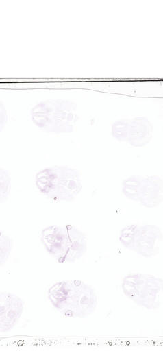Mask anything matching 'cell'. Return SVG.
<instances>
[{"mask_svg":"<svg viewBox=\"0 0 163 351\" xmlns=\"http://www.w3.org/2000/svg\"><path fill=\"white\" fill-rule=\"evenodd\" d=\"M48 298L53 306L68 317L85 318L95 311L98 299L95 289L80 280H63L51 285Z\"/></svg>","mask_w":163,"mask_h":351,"instance_id":"1","label":"cell"},{"mask_svg":"<svg viewBox=\"0 0 163 351\" xmlns=\"http://www.w3.org/2000/svg\"><path fill=\"white\" fill-rule=\"evenodd\" d=\"M41 241L47 251L60 263H73L87 250L86 234L73 225H51L41 232Z\"/></svg>","mask_w":163,"mask_h":351,"instance_id":"2","label":"cell"},{"mask_svg":"<svg viewBox=\"0 0 163 351\" xmlns=\"http://www.w3.org/2000/svg\"><path fill=\"white\" fill-rule=\"evenodd\" d=\"M36 185L40 193L55 201L71 202L82 189L80 173L66 165L41 169L36 175Z\"/></svg>","mask_w":163,"mask_h":351,"instance_id":"3","label":"cell"},{"mask_svg":"<svg viewBox=\"0 0 163 351\" xmlns=\"http://www.w3.org/2000/svg\"><path fill=\"white\" fill-rule=\"evenodd\" d=\"M34 123L47 132L70 133L78 116L77 104L66 99H47L36 104L31 110Z\"/></svg>","mask_w":163,"mask_h":351,"instance_id":"4","label":"cell"},{"mask_svg":"<svg viewBox=\"0 0 163 351\" xmlns=\"http://www.w3.org/2000/svg\"><path fill=\"white\" fill-rule=\"evenodd\" d=\"M162 279L139 272L126 275L122 280L123 293L138 306L148 310L158 309L162 303Z\"/></svg>","mask_w":163,"mask_h":351,"instance_id":"5","label":"cell"},{"mask_svg":"<svg viewBox=\"0 0 163 351\" xmlns=\"http://www.w3.org/2000/svg\"><path fill=\"white\" fill-rule=\"evenodd\" d=\"M118 239L125 248L145 258H151L159 253L162 234L155 225L134 223L121 229Z\"/></svg>","mask_w":163,"mask_h":351,"instance_id":"6","label":"cell"},{"mask_svg":"<svg viewBox=\"0 0 163 351\" xmlns=\"http://www.w3.org/2000/svg\"><path fill=\"white\" fill-rule=\"evenodd\" d=\"M24 301L8 291L0 293V331H10L18 323L24 310Z\"/></svg>","mask_w":163,"mask_h":351,"instance_id":"7","label":"cell"},{"mask_svg":"<svg viewBox=\"0 0 163 351\" xmlns=\"http://www.w3.org/2000/svg\"><path fill=\"white\" fill-rule=\"evenodd\" d=\"M163 197V184L158 176L144 177L140 188L139 202L148 208L159 206Z\"/></svg>","mask_w":163,"mask_h":351,"instance_id":"8","label":"cell"},{"mask_svg":"<svg viewBox=\"0 0 163 351\" xmlns=\"http://www.w3.org/2000/svg\"><path fill=\"white\" fill-rule=\"evenodd\" d=\"M153 125L150 120L144 116L131 119L127 142L135 147H142L152 138Z\"/></svg>","mask_w":163,"mask_h":351,"instance_id":"9","label":"cell"},{"mask_svg":"<svg viewBox=\"0 0 163 351\" xmlns=\"http://www.w3.org/2000/svg\"><path fill=\"white\" fill-rule=\"evenodd\" d=\"M143 178L141 176H131L123 180L122 193L127 199L139 202Z\"/></svg>","mask_w":163,"mask_h":351,"instance_id":"10","label":"cell"},{"mask_svg":"<svg viewBox=\"0 0 163 351\" xmlns=\"http://www.w3.org/2000/svg\"><path fill=\"white\" fill-rule=\"evenodd\" d=\"M131 119H120L115 121L111 127L112 136L118 141L126 142L128 141Z\"/></svg>","mask_w":163,"mask_h":351,"instance_id":"11","label":"cell"},{"mask_svg":"<svg viewBox=\"0 0 163 351\" xmlns=\"http://www.w3.org/2000/svg\"><path fill=\"white\" fill-rule=\"evenodd\" d=\"M12 238L2 230L0 232V263L1 266L5 264L12 248Z\"/></svg>","mask_w":163,"mask_h":351,"instance_id":"12","label":"cell"},{"mask_svg":"<svg viewBox=\"0 0 163 351\" xmlns=\"http://www.w3.org/2000/svg\"><path fill=\"white\" fill-rule=\"evenodd\" d=\"M11 190V176L10 172L3 168L0 169V200L3 203L7 200Z\"/></svg>","mask_w":163,"mask_h":351,"instance_id":"13","label":"cell"},{"mask_svg":"<svg viewBox=\"0 0 163 351\" xmlns=\"http://www.w3.org/2000/svg\"><path fill=\"white\" fill-rule=\"evenodd\" d=\"M0 120L1 130H2V128L5 125L7 122V112L5 110V107L3 106L1 101L0 105Z\"/></svg>","mask_w":163,"mask_h":351,"instance_id":"14","label":"cell"}]
</instances>
